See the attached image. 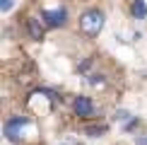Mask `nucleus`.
Segmentation results:
<instances>
[{"label":"nucleus","mask_w":147,"mask_h":145,"mask_svg":"<svg viewBox=\"0 0 147 145\" xmlns=\"http://www.w3.org/2000/svg\"><path fill=\"white\" fill-rule=\"evenodd\" d=\"M80 29L87 36H99V32L104 29V12L94 10V7L82 12V17H80Z\"/></svg>","instance_id":"f257e3e1"},{"label":"nucleus","mask_w":147,"mask_h":145,"mask_svg":"<svg viewBox=\"0 0 147 145\" xmlns=\"http://www.w3.org/2000/svg\"><path fill=\"white\" fill-rule=\"evenodd\" d=\"M72 109H75V114L80 119H92L94 116V102L89 99V97H84V94H80V97H75V102H72Z\"/></svg>","instance_id":"f03ea898"},{"label":"nucleus","mask_w":147,"mask_h":145,"mask_svg":"<svg viewBox=\"0 0 147 145\" xmlns=\"http://www.w3.org/2000/svg\"><path fill=\"white\" fill-rule=\"evenodd\" d=\"M44 20L48 27H63L65 20H68V12L65 7H58V10H44Z\"/></svg>","instance_id":"7ed1b4c3"},{"label":"nucleus","mask_w":147,"mask_h":145,"mask_svg":"<svg viewBox=\"0 0 147 145\" xmlns=\"http://www.w3.org/2000/svg\"><path fill=\"white\" fill-rule=\"evenodd\" d=\"M27 32H29V36H32L34 41H41V39H44V24H41V20L29 17V20H27Z\"/></svg>","instance_id":"20e7f679"},{"label":"nucleus","mask_w":147,"mask_h":145,"mask_svg":"<svg viewBox=\"0 0 147 145\" xmlns=\"http://www.w3.org/2000/svg\"><path fill=\"white\" fill-rule=\"evenodd\" d=\"M133 15L138 17V20H145L147 17V5H145V0H133Z\"/></svg>","instance_id":"39448f33"},{"label":"nucleus","mask_w":147,"mask_h":145,"mask_svg":"<svg viewBox=\"0 0 147 145\" xmlns=\"http://www.w3.org/2000/svg\"><path fill=\"white\" fill-rule=\"evenodd\" d=\"M104 131H106L104 126H84V133H87L89 138H99V136H101Z\"/></svg>","instance_id":"423d86ee"},{"label":"nucleus","mask_w":147,"mask_h":145,"mask_svg":"<svg viewBox=\"0 0 147 145\" xmlns=\"http://www.w3.org/2000/svg\"><path fill=\"white\" fill-rule=\"evenodd\" d=\"M87 82L92 85V87H99V85H104V77H101V75H89Z\"/></svg>","instance_id":"0eeeda50"},{"label":"nucleus","mask_w":147,"mask_h":145,"mask_svg":"<svg viewBox=\"0 0 147 145\" xmlns=\"http://www.w3.org/2000/svg\"><path fill=\"white\" fill-rule=\"evenodd\" d=\"M128 116H130V114H128L125 109H121V111H116V114H113V121H125Z\"/></svg>","instance_id":"6e6552de"},{"label":"nucleus","mask_w":147,"mask_h":145,"mask_svg":"<svg viewBox=\"0 0 147 145\" xmlns=\"http://www.w3.org/2000/svg\"><path fill=\"white\" fill-rule=\"evenodd\" d=\"M0 10H3V12L12 10V0H0Z\"/></svg>","instance_id":"1a4fd4ad"},{"label":"nucleus","mask_w":147,"mask_h":145,"mask_svg":"<svg viewBox=\"0 0 147 145\" xmlns=\"http://www.w3.org/2000/svg\"><path fill=\"white\" fill-rule=\"evenodd\" d=\"M140 123V121L138 119H133V121H128V123H125V131H133V128H135V126Z\"/></svg>","instance_id":"9d476101"},{"label":"nucleus","mask_w":147,"mask_h":145,"mask_svg":"<svg viewBox=\"0 0 147 145\" xmlns=\"http://www.w3.org/2000/svg\"><path fill=\"white\" fill-rule=\"evenodd\" d=\"M138 145H147V136H140L138 138Z\"/></svg>","instance_id":"9b49d317"}]
</instances>
